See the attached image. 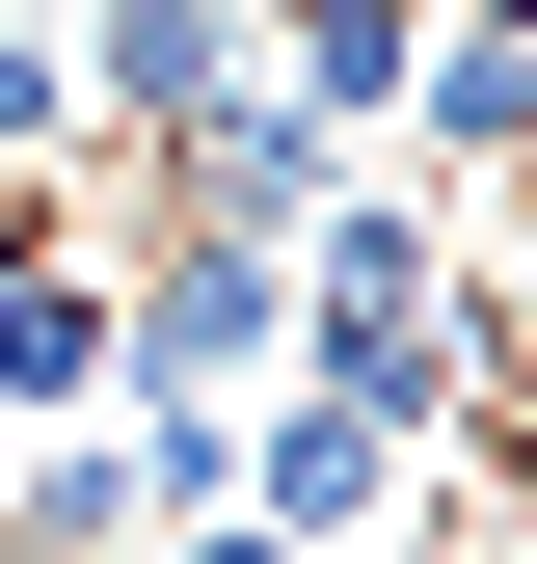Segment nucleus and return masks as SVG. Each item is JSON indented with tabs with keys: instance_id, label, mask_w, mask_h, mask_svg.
Returning <instances> with one entry per match:
<instances>
[{
	"instance_id": "obj_1",
	"label": "nucleus",
	"mask_w": 537,
	"mask_h": 564,
	"mask_svg": "<svg viewBox=\"0 0 537 564\" xmlns=\"http://www.w3.org/2000/svg\"><path fill=\"white\" fill-rule=\"evenodd\" d=\"M242 377H296V242L162 216V242L108 269V403H242Z\"/></svg>"
},
{
	"instance_id": "obj_2",
	"label": "nucleus",
	"mask_w": 537,
	"mask_h": 564,
	"mask_svg": "<svg viewBox=\"0 0 537 564\" xmlns=\"http://www.w3.org/2000/svg\"><path fill=\"white\" fill-rule=\"evenodd\" d=\"M403 484H430V431H403V403H350V377H242V511L268 538H403Z\"/></svg>"
},
{
	"instance_id": "obj_3",
	"label": "nucleus",
	"mask_w": 537,
	"mask_h": 564,
	"mask_svg": "<svg viewBox=\"0 0 537 564\" xmlns=\"http://www.w3.org/2000/svg\"><path fill=\"white\" fill-rule=\"evenodd\" d=\"M403 162L484 216V188H537V0H430L403 28Z\"/></svg>"
},
{
	"instance_id": "obj_4",
	"label": "nucleus",
	"mask_w": 537,
	"mask_h": 564,
	"mask_svg": "<svg viewBox=\"0 0 537 564\" xmlns=\"http://www.w3.org/2000/svg\"><path fill=\"white\" fill-rule=\"evenodd\" d=\"M81 28V162H134V134L242 108V0H54Z\"/></svg>"
},
{
	"instance_id": "obj_5",
	"label": "nucleus",
	"mask_w": 537,
	"mask_h": 564,
	"mask_svg": "<svg viewBox=\"0 0 537 564\" xmlns=\"http://www.w3.org/2000/svg\"><path fill=\"white\" fill-rule=\"evenodd\" d=\"M0 431H108V269L54 242V216L0 242Z\"/></svg>"
},
{
	"instance_id": "obj_6",
	"label": "nucleus",
	"mask_w": 537,
	"mask_h": 564,
	"mask_svg": "<svg viewBox=\"0 0 537 564\" xmlns=\"http://www.w3.org/2000/svg\"><path fill=\"white\" fill-rule=\"evenodd\" d=\"M134 538H162V511H134L108 431H28V457H0V564H134Z\"/></svg>"
},
{
	"instance_id": "obj_7",
	"label": "nucleus",
	"mask_w": 537,
	"mask_h": 564,
	"mask_svg": "<svg viewBox=\"0 0 537 564\" xmlns=\"http://www.w3.org/2000/svg\"><path fill=\"white\" fill-rule=\"evenodd\" d=\"M54 162H81V28L0 0V188H54Z\"/></svg>"
},
{
	"instance_id": "obj_8",
	"label": "nucleus",
	"mask_w": 537,
	"mask_h": 564,
	"mask_svg": "<svg viewBox=\"0 0 537 564\" xmlns=\"http://www.w3.org/2000/svg\"><path fill=\"white\" fill-rule=\"evenodd\" d=\"M134 564H322V538H268V511H188V538H134Z\"/></svg>"
},
{
	"instance_id": "obj_9",
	"label": "nucleus",
	"mask_w": 537,
	"mask_h": 564,
	"mask_svg": "<svg viewBox=\"0 0 537 564\" xmlns=\"http://www.w3.org/2000/svg\"><path fill=\"white\" fill-rule=\"evenodd\" d=\"M484 323H511V377H537V269H511V296H484Z\"/></svg>"
}]
</instances>
